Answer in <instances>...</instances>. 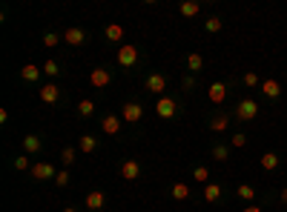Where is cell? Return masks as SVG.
<instances>
[{"instance_id": "6da1fadb", "label": "cell", "mask_w": 287, "mask_h": 212, "mask_svg": "<svg viewBox=\"0 0 287 212\" xmlns=\"http://www.w3.org/2000/svg\"><path fill=\"white\" fill-rule=\"evenodd\" d=\"M155 115L164 120H170L178 115V101L175 98H170V95H164V98H158V104H155Z\"/></svg>"}, {"instance_id": "7a4b0ae2", "label": "cell", "mask_w": 287, "mask_h": 212, "mask_svg": "<svg viewBox=\"0 0 287 212\" xmlns=\"http://www.w3.org/2000/svg\"><path fill=\"white\" fill-rule=\"evenodd\" d=\"M236 115H239V120H253L259 115V104H256L253 98H244L239 104V109H236Z\"/></svg>"}, {"instance_id": "3957f363", "label": "cell", "mask_w": 287, "mask_h": 212, "mask_svg": "<svg viewBox=\"0 0 287 212\" xmlns=\"http://www.w3.org/2000/svg\"><path fill=\"white\" fill-rule=\"evenodd\" d=\"M29 172H32V178H37V181H49V178L55 181V175H57L52 164H32V169H29Z\"/></svg>"}, {"instance_id": "277c9868", "label": "cell", "mask_w": 287, "mask_h": 212, "mask_svg": "<svg viewBox=\"0 0 287 212\" xmlns=\"http://www.w3.org/2000/svg\"><path fill=\"white\" fill-rule=\"evenodd\" d=\"M135 60H138V49L135 46H121L118 49V63H121V66L129 69V66H135Z\"/></svg>"}, {"instance_id": "5b68a950", "label": "cell", "mask_w": 287, "mask_h": 212, "mask_svg": "<svg viewBox=\"0 0 287 212\" xmlns=\"http://www.w3.org/2000/svg\"><path fill=\"white\" fill-rule=\"evenodd\" d=\"M121 118H124L126 123H138V120L144 118V106L141 104H126L124 112H121Z\"/></svg>"}, {"instance_id": "8992f818", "label": "cell", "mask_w": 287, "mask_h": 212, "mask_svg": "<svg viewBox=\"0 0 287 212\" xmlns=\"http://www.w3.org/2000/svg\"><path fill=\"white\" fill-rule=\"evenodd\" d=\"M109 81H112V75H109V69H92L89 75V83L95 86V89H103V86H109Z\"/></svg>"}, {"instance_id": "52a82bcc", "label": "cell", "mask_w": 287, "mask_h": 212, "mask_svg": "<svg viewBox=\"0 0 287 212\" xmlns=\"http://www.w3.org/2000/svg\"><path fill=\"white\" fill-rule=\"evenodd\" d=\"M103 207H106V195H103L101 189H95V192L86 195V210L98 212V210H103Z\"/></svg>"}, {"instance_id": "ba28073f", "label": "cell", "mask_w": 287, "mask_h": 212, "mask_svg": "<svg viewBox=\"0 0 287 212\" xmlns=\"http://www.w3.org/2000/svg\"><path fill=\"white\" fill-rule=\"evenodd\" d=\"M63 40H66L69 46H83V40H86V35H83V29H78V26H72V29H66V32H63Z\"/></svg>"}, {"instance_id": "9c48e42d", "label": "cell", "mask_w": 287, "mask_h": 212, "mask_svg": "<svg viewBox=\"0 0 287 212\" xmlns=\"http://www.w3.org/2000/svg\"><path fill=\"white\" fill-rule=\"evenodd\" d=\"M57 98H60V89H57L55 83H43L40 86V101L43 104H55Z\"/></svg>"}, {"instance_id": "30bf717a", "label": "cell", "mask_w": 287, "mask_h": 212, "mask_svg": "<svg viewBox=\"0 0 287 212\" xmlns=\"http://www.w3.org/2000/svg\"><path fill=\"white\" fill-rule=\"evenodd\" d=\"M101 129L106 132V135H118V132H121V118H118V115H106V118L101 120Z\"/></svg>"}, {"instance_id": "8fae6325", "label": "cell", "mask_w": 287, "mask_h": 212, "mask_svg": "<svg viewBox=\"0 0 287 212\" xmlns=\"http://www.w3.org/2000/svg\"><path fill=\"white\" fill-rule=\"evenodd\" d=\"M121 175H124L126 181H135V178L141 175V164H138V161H124V164H121Z\"/></svg>"}, {"instance_id": "7c38bea8", "label": "cell", "mask_w": 287, "mask_h": 212, "mask_svg": "<svg viewBox=\"0 0 287 212\" xmlns=\"http://www.w3.org/2000/svg\"><path fill=\"white\" fill-rule=\"evenodd\" d=\"M207 95H210V101H213V104H224V98H227V86H224V83H213V86L207 89Z\"/></svg>"}, {"instance_id": "4fadbf2b", "label": "cell", "mask_w": 287, "mask_h": 212, "mask_svg": "<svg viewBox=\"0 0 287 212\" xmlns=\"http://www.w3.org/2000/svg\"><path fill=\"white\" fill-rule=\"evenodd\" d=\"M147 89H149V92H164V89H167V78L158 75V72H155V75H149V78H147Z\"/></svg>"}, {"instance_id": "5bb4252c", "label": "cell", "mask_w": 287, "mask_h": 212, "mask_svg": "<svg viewBox=\"0 0 287 212\" xmlns=\"http://www.w3.org/2000/svg\"><path fill=\"white\" fill-rule=\"evenodd\" d=\"M40 66H34V63H26V66H23L20 69V78L23 81H29V83H34V81H40Z\"/></svg>"}, {"instance_id": "9a60e30c", "label": "cell", "mask_w": 287, "mask_h": 212, "mask_svg": "<svg viewBox=\"0 0 287 212\" xmlns=\"http://www.w3.org/2000/svg\"><path fill=\"white\" fill-rule=\"evenodd\" d=\"M262 92H264V98L276 101L282 95V86H279V81H262Z\"/></svg>"}, {"instance_id": "2e32d148", "label": "cell", "mask_w": 287, "mask_h": 212, "mask_svg": "<svg viewBox=\"0 0 287 212\" xmlns=\"http://www.w3.org/2000/svg\"><path fill=\"white\" fill-rule=\"evenodd\" d=\"M40 146H43V141H40L37 135H26V138H23V149H26L29 155H37L40 152Z\"/></svg>"}, {"instance_id": "e0dca14e", "label": "cell", "mask_w": 287, "mask_h": 212, "mask_svg": "<svg viewBox=\"0 0 287 212\" xmlns=\"http://www.w3.org/2000/svg\"><path fill=\"white\" fill-rule=\"evenodd\" d=\"M204 201H207V204H216V201H221V187H218V184H207Z\"/></svg>"}, {"instance_id": "ac0fdd59", "label": "cell", "mask_w": 287, "mask_h": 212, "mask_svg": "<svg viewBox=\"0 0 287 212\" xmlns=\"http://www.w3.org/2000/svg\"><path fill=\"white\" fill-rule=\"evenodd\" d=\"M172 198L175 201H184V198H190V184H181V181H178V184H172Z\"/></svg>"}, {"instance_id": "d6986e66", "label": "cell", "mask_w": 287, "mask_h": 212, "mask_svg": "<svg viewBox=\"0 0 287 212\" xmlns=\"http://www.w3.org/2000/svg\"><path fill=\"white\" fill-rule=\"evenodd\" d=\"M106 37H109L112 43L124 40V26H121V23H109V26H106Z\"/></svg>"}, {"instance_id": "ffe728a7", "label": "cell", "mask_w": 287, "mask_h": 212, "mask_svg": "<svg viewBox=\"0 0 287 212\" xmlns=\"http://www.w3.org/2000/svg\"><path fill=\"white\" fill-rule=\"evenodd\" d=\"M276 166H279V155H276V152H264V155H262V169L273 172Z\"/></svg>"}, {"instance_id": "44dd1931", "label": "cell", "mask_w": 287, "mask_h": 212, "mask_svg": "<svg viewBox=\"0 0 287 212\" xmlns=\"http://www.w3.org/2000/svg\"><path fill=\"white\" fill-rule=\"evenodd\" d=\"M198 12H201V3H195V0H187V3H181V14H184V17H195Z\"/></svg>"}, {"instance_id": "7402d4cb", "label": "cell", "mask_w": 287, "mask_h": 212, "mask_svg": "<svg viewBox=\"0 0 287 212\" xmlns=\"http://www.w3.org/2000/svg\"><path fill=\"white\" fill-rule=\"evenodd\" d=\"M78 146H80V152H95V149H98V141H95V138H92V135H83V138H80L78 141Z\"/></svg>"}, {"instance_id": "603a6c76", "label": "cell", "mask_w": 287, "mask_h": 212, "mask_svg": "<svg viewBox=\"0 0 287 212\" xmlns=\"http://www.w3.org/2000/svg\"><path fill=\"white\" fill-rule=\"evenodd\" d=\"M227 126H230V118H227V115H216V118L210 120V129H213V132H224Z\"/></svg>"}, {"instance_id": "cb8c5ba5", "label": "cell", "mask_w": 287, "mask_h": 212, "mask_svg": "<svg viewBox=\"0 0 287 212\" xmlns=\"http://www.w3.org/2000/svg\"><path fill=\"white\" fill-rule=\"evenodd\" d=\"M236 192H239L241 201H253V198H256V189H253L250 184H239V189H236Z\"/></svg>"}, {"instance_id": "d4e9b609", "label": "cell", "mask_w": 287, "mask_h": 212, "mask_svg": "<svg viewBox=\"0 0 287 212\" xmlns=\"http://www.w3.org/2000/svg\"><path fill=\"white\" fill-rule=\"evenodd\" d=\"M187 66H190L193 72H201V66H204V58H201L198 52H193V55L187 58Z\"/></svg>"}, {"instance_id": "484cf974", "label": "cell", "mask_w": 287, "mask_h": 212, "mask_svg": "<svg viewBox=\"0 0 287 212\" xmlns=\"http://www.w3.org/2000/svg\"><path fill=\"white\" fill-rule=\"evenodd\" d=\"M78 112H80V115H83V118H89L92 112H95V104H92V101H86V98H83V101H80V104H78Z\"/></svg>"}, {"instance_id": "4316f807", "label": "cell", "mask_w": 287, "mask_h": 212, "mask_svg": "<svg viewBox=\"0 0 287 212\" xmlns=\"http://www.w3.org/2000/svg\"><path fill=\"white\" fill-rule=\"evenodd\" d=\"M244 86H247V89H253V86H262L259 75H256V72H247V75H244Z\"/></svg>"}, {"instance_id": "83f0119b", "label": "cell", "mask_w": 287, "mask_h": 212, "mask_svg": "<svg viewBox=\"0 0 287 212\" xmlns=\"http://www.w3.org/2000/svg\"><path fill=\"white\" fill-rule=\"evenodd\" d=\"M14 169H17V172H23V169H32L29 158H26V155H17V158H14Z\"/></svg>"}, {"instance_id": "f1b7e54d", "label": "cell", "mask_w": 287, "mask_h": 212, "mask_svg": "<svg viewBox=\"0 0 287 212\" xmlns=\"http://www.w3.org/2000/svg\"><path fill=\"white\" fill-rule=\"evenodd\" d=\"M227 155H230L227 146H221V143H218V146H213V158H216V161H227Z\"/></svg>"}, {"instance_id": "f546056e", "label": "cell", "mask_w": 287, "mask_h": 212, "mask_svg": "<svg viewBox=\"0 0 287 212\" xmlns=\"http://www.w3.org/2000/svg\"><path fill=\"white\" fill-rule=\"evenodd\" d=\"M193 178H195V181H201V184H204L207 178H210V169H207V166H195V169H193Z\"/></svg>"}, {"instance_id": "4dcf8cb0", "label": "cell", "mask_w": 287, "mask_h": 212, "mask_svg": "<svg viewBox=\"0 0 287 212\" xmlns=\"http://www.w3.org/2000/svg\"><path fill=\"white\" fill-rule=\"evenodd\" d=\"M230 143H233V146H247V135H244V132H236V135H233V138H230Z\"/></svg>"}, {"instance_id": "1f68e13d", "label": "cell", "mask_w": 287, "mask_h": 212, "mask_svg": "<svg viewBox=\"0 0 287 212\" xmlns=\"http://www.w3.org/2000/svg\"><path fill=\"white\" fill-rule=\"evenodd\" d=\"M60 161H63V166H66V164H75V149H72V146H66V149L60 152Z\"/></svg>"}, {"instance_id": "d6a6232c", "label": "cell", "mask_w": 287, "mask_h": 212, "mask_svg": "<svg viewBox=\"0 0 287 212\" xmlns=\"http://www.w3.org/2000/svg\"><path fill=\"white\" fill-rule=\"evenodd\" d=\"M204 29H207V32H213V35H216V32H221V20H218V17H210V20L204 23Z\"/></svg>"}, {"instance_id": "836d02e7", "label": "cell", "mask_w": 287, "mask_h": 212, "mask_svg": "<svg viewBox=\"0 0 287 212\" xmlns=\"http://www.w3.org/2000/svg\"><path fill=\"white\" fill-rule=\"evenodd\" d=\"M55 184H57V187H69V175H66V169L55 175Z\"/></svg>"}, {"instance_id": "e575fe53", "label": "cell", "mask_w": 287, "mask_h": 212, "mask_svg": "<svg viewBox=\"0 0 287 212\" xmlns=\"http://www.w3.org/2000/svg\"><path fill=\"white\" fill-rule=\"evenodd\" d=\"M43 72H46V75H57L60 69H57V63H55V60H46V63H43Z\"/></svg>"}, {"instance_id": "d590c367", "label": "cell", "mask_w": 287, "mask_h": 212, "mask_svg": "<svg viewBox=\"0 0 287 212\" xmlns=\"http://www.w3.org/2000/svg\"><path fill=\"white\" fill-rule=\"evenodd\" d=\"M43 43H46V46H57V43H60V37H57L55 32H49V35L43 37Z\"/></svg>"}, {"instance_id": "8d00e7d4", "label": "cell", "mask_w": 287, "mask_h": 212, "mask_svg": "<svg viewBox=\"0 0 287 212\" xmlns=\"http://www.w3.org/2000/svg\"><path fill=\"white\" fill-rule=\"evenodd\" d=\"M244 212H262V207H244Z\"/></svg>"}, {"instance_id": "74e56055", "label": "cell", "mask_w": 287, "mask_h": 212, "mask_svg": "<svg viewBox=\"0 0 287 212\" xmlns=\"http://www.w3.org/2000/svg\"><path fill=\"white\" fill-rule=\"evenodd\" d=\"M282 204H287V187L282 189Z\"/></svg>"}, {"instance_id": "f35d334b", "label": "cell", "mask_w": 287, "mask_h": 212, "mask_svg": "<svg viewBox=\"0 0 287 212\" xmlns=\"http://www.w3.org/2000/svg\"><path fill=\"white\" fill-rule=\"evenodd\" d=\"M63 212H78V210H75V207H63Z\"/></svg>"}]
</instances>
